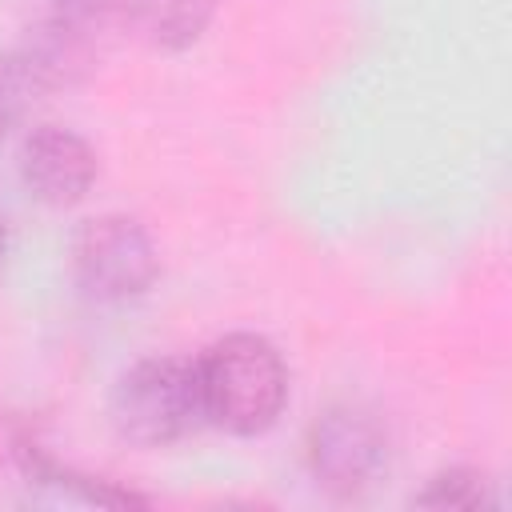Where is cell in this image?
Instances as JSON below:
<instances>
[{
  "label": "cell",
  "mask_w": 512,
  "mask_h": 512,
  "mask_svg": "<svg viewBox=\"0 0 512 512\" xmlns=\"http://www.w3.org/2000/svg\"><path fill=\"white\" fill-rule=\"evenodd\" d=\"M204 424L228 436H264L288 404V368L272 340L228 332L196 356Z\"/></svg>",
  "instance_id": "cell-1"
},
{
  "label": "cell",
  "mask_w": 512,
  "mask_h": 512,
  "mask_svg": "<svg viewBox=\"0 0 512 512\" xmlns=\"http://www.w3.org/2000/svg\"><path fill=\"white\" fill-rule=\"evenodd\" d=\"M108 424L124 444L164 448L204 424L196 360L144 356L124 368L108 392Z\"/></svg>",
  "instance_id": "cell-2"
},
{
  "label": "cell",
  "mask_w": 512,
  "mask_h": 512,
  "mask_svg": "<svg viewBox=\"0 0 512 512\" xmlns=\"http://www.w3.org/2000/svg\"><path fill=\"white\" fill-rule=\"evenodd\" d=\"M308 472L332 500H364L392 468V440L376 412L360 404H328L308 424Z\"/></svg>",
  "instance_id": "cell-3"
},
{
  "label": "cell",
  "mask_w": 512,
  "mask_h": 512,
  "mask_svg": "<svg viewBox=\"0 0 512 512\" xmlns=\"http://www.w3.org/2000/svg\"><path fill=\"white\" fill-rule=\"evenodd\" d=\"M72 276L88 300L128 304L156 284L160 252L140 220L120 212L92 216L72 240Z\"/></svg>",
  "instance_id": "cell-4"
},
{
  "label": "cell",
  "mask_w": 512,
  "mask_h": 512,
  "mask_svg": "<svg viewBox=\"0 0 512 512\" xmlns=\"http://www.w3.org/2000/svg\"><path fill=\"white\" fill-rule=\"evenodd\" d=\"M20 180L48 208H76L96 184V152L84 136L60 124H40L20 140Z\"/></svg>",
  "instance_id": "cell-5"
},
{
  "label": "cell",
  "mask_w": 512,
  "mask_h": 512,
  "mask_svg": "<svg viewBox=\"0 0 512 512\" xmlns=\"http://www.w3.org/2000/svg\"><path fill=\"white\" fill-rule=\"evenodd\" d=\"M12 460H16V472L28 484L32 500H44V504H64V508H144L148 504L144 496L116 488L112 480H100V476L60 464L28 436L12 440Z\"/></svg>",
  "instance_id": "cell-6"
},
{
  "label": "cell",
  "mask_w": 512,
  "mask_h": 512,
  "mask_svg": "<svg viewBox=\"0 0 512 512\" xmlns=\"http://www.w3.org/2000/svg\"><path fill=\"white\" fill-rule=\"evenodd\" d=\"M216 16V0H116V24L160 52L192 48Z\"/></svg>",
  "instance_id": "cell-7"
},
{
  "label": "cell",
  "mask_w": 512,
  "mask_h": 512,
  "mask_svg": "<svg viewBox=\"0 0 512 512\" xmlns=\"http://www.w3.org/2000/svg\"><path fill=\"white\" fill-rule=\"evenodd\" d=\"M500 496L492 488V480L480 472V468H444L436 472L420 492H412V508H464V512H476V508H496Z\"/></svg>",
  "instance_id": "cell-8"
},
{
  "label": "cell",
  "mask_w": 512,
  "mask_h": 512,
  "mask_svg": "<svg viewBox=\"0 0 512 512\" xmlns=\"http://www.w3.org/2000/svg\"><path fill=\"white\" fill-rule=\"evenodd\" d=\"M40 96V84L32 76V68L24 64V56L12 48V52H0V136L24 116V108Z\"/></svg>",
  "instance_id": "cell-9"
},
{
  "label": "cell",
  "mask_w": 512,
  "mask_h": 512,
  "mask_svg": "<svg viewBox=\"0 0 512 512\" xmlns=\"http://www.w3.org/2000/svg\"><path fill=\"white\" fill-rule=\"evenodd\" d=\"M0 252H4V232H0Z\"/></svg>",
  "instance_id": "cell-10"
}]
</instances>
